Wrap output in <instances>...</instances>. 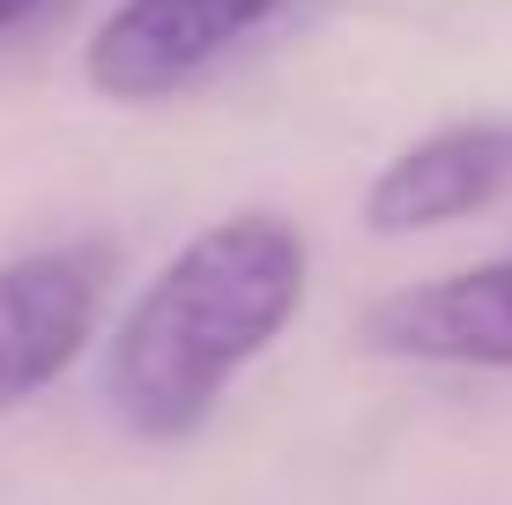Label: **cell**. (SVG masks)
<instances>
[{
    "instance_id": "3",
    "label": "cell",
    "mask_w": 512,
    "mask_h": 505,
    "mask_svg": "<svg viewBox=\"0 0 512 505\" xmlns=\"http://www.w3.org/2000/svg\"><path fill=\"white\" fill-rule=\"evenodd\" d=\"M290 0H112L82 38V82L104 104H164L275 23Z\"/></svg>"
},
{
    "instance_id": "2",
    "label": "cell",
    "mask_w": 512,
    "mask_h": 505,
    "mask_svg": "<svg viewBox=\"0 0 512 505\" xmlns=\"http://www.w3.org/2000/svg\"><path fill=\"white\" fill-rule=\"evenodd\" d=\"M112 283L119 253L104 238H60L0 268V416L30 409L52 379H67V364L97 342Z\"/></svg>"
},
{
    "instance_id": "5",
    "label": "cell",
    "mask_w": 512,
    "mask_h": 505,
    "mask_svg": "<svg viewBox=\"0 0 512 505\" xmlns=\"http://www.w3.org/2000/svg\"><path fill=\"white\" fill-rule=\"evenodd\" d=\"M498 201H512V119H461L386 156L364 186V223L379 238H416Z\"/></svg>"
},
{
    "instance_id": "4",
    "label": "cell",
    "mask_w": 512,
    "mask_h": 505,
    "mask_svg": "<svg viewBox=\"0 0 512 505\" xmlns=\"http://www.w3.org/2000/svg\"><path fill=\"white\" fill-rule=\"evenodd\" d=\"M357 342L372 357H394V364L512 372V253L379 298L357 320Z\"/></svg>"
},
{
    "instance_id": "1",
    "label": "cell",
    "mask_w": 512,
    "mask_h": 505,
    "mask_svg": "<svg viewBox=\"0 0 512 505\" xmlns=\"http://www.w3.org/2000/svg\"><path fill=\"white\" fill-rule=\"evenodd\" d=\"M312 253L290 216L238 208L186 238L127 305L104 350V402L149 446H179L216 416L231 379L297 320Z\"/></svg>"
},
{
    "instance_id": "6",
    "label": "cell",
    "mask_w": 512,
    "mask_h": 505,
    "mask_svg": "<svg viewBox=\"0 0 512 505\" xmlns=\"http://www.w3.org/2000/svg\"><path fill=\"white\" fill-rule=\"evenodd\" d=\"M45 0H0V30H15V23H30V15H38Z\"/></svg>"
}]
</instances>
